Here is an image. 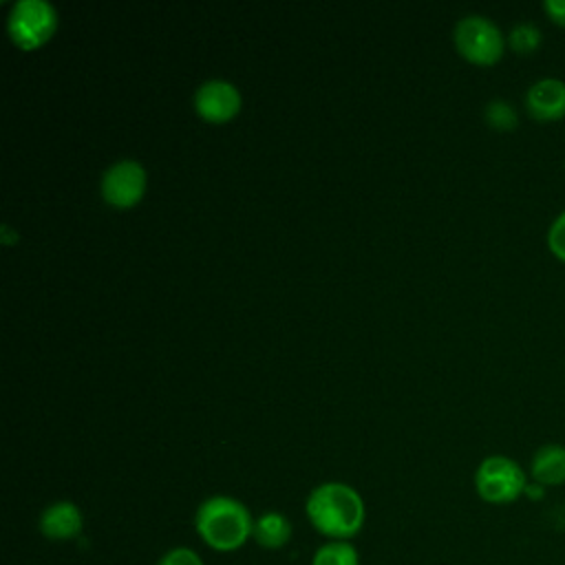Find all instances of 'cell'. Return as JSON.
<instances>
[{"mask_svg":"<svg viewBox=\"0 0 565 565\" xmlns=\"http://www.w3.org/2000/svg\"><path fill=\"white\" fill-rule=\"evenodd\" d=\"M455 49L459 55L479 66H492L503 57L508 38L501 29L486 15L468 13L463 15L452 31Z\"/></svg>","mask_w":565,"mask_h":565,"instance_id":"obj_3","label":"cell"},{"mask_svg":"<svg viewBox=\"0 0 565 565\" xmlns=\"http://www.w3.org/2000/svg\"><path fill=\"white\" fill-rule=\"evenodd\" d=\"M547 247L561 263H565V210L558 212L547 227Z\"/></svg>","mask_w":565,"mask_h":565,"instance_id":"obj_15","label":"cell"},{"mask_svg":"<svg viewBox=\"0 0 565 565\" xmlns=\"http://www.w3.org/2000/svg\"><path fill=\"white\" fill-rule=\"evenodd\" d=\"M530 477L534 483L563 486L565 483V446L561 444H543L534 450L530 461Z\"/></svg>","mask_w":565,"mask_h":565,"instance_id":"obj_10","label":"cell"},{"mask_svg":"<svg viewBox=\"0 0 565 565\" xmlns=\"http://www.w3.org/2000/svg\"><path fill=\"white\" fill-rule=\"evenodd\" d=\"M305 514L311 527L327 536V541H349L362 530L366 508L353 486L324 481L307 494Z\"/></svg>","mask_w":565,"mask_h":565,"instance_id":"obj_1","label":"cell"},{"mask_svg":"<svg viewBox=\"0 0 565 565\" xmlns=\"http://www.w3.org/2000/svg\"><path fill=\"white\" fill-rule=\"evenodd\" d=\"M154 565H205V563L199 556V552H194L192 547L177 545V547L166 550Z\"/></svg>","mask_w":565,"mask_h":565,"instance_id":"obj_16","label":"cell"},{"mask_svg":"<svg viewBox=\"0 0 565 565\" xmlns=\"http://www.w3.org/2000/svg\"><path fill=\"white\" fill-rule=\"evenodd\" d=\"M194 110L210 124L230 121L241 110V93L232 82L207 79L194 93Z\"/></svg>","mask_w":565,"mask_h":565,"instance_id":"obj_7","label":"cell"},{"mask_svg":"<svg viewBox=\"0 0 565 565\" xmlns=\"http://www.w3.org/2000/svg\"><path fill=\"white\" fill-rule=\"evenodd\" d=\"M523 102L534 121H561L565 117V82L558 77H541L530 84Z\"/></svg>","mask_w":565,"mask_h":565,"instance_id":"obj_8","label":"cell"},{"mask_svg":"<svg viewBox=\"0 0 565 565\" xmlns=\"http://www.w3.org/2000/svg\"><path fill=\"white\" fill-rule=\"evenodd\" d=\"M57 26V11L46 0H18L13 2L7 20L13 44L22 51H33L51 40Z\"/></svg>","mask_w":565,"mask_h":565,"instance_id":"obj_5","label":"cell"},{"mask_svg":"<svg viewBox=\"0 0 565 565\" xmlns=\"http://www.w3.org/2000/svg\"><path fill=\"white\" fill-rule=\"evenodd\" d=\"M192 523L199 539L214 552H236L254 532V516L249 508L227 494H212L203 499Z\"/></svg>","mask_w":565,"mask_h":565,"instance_id":"obj_2","label":"cell"},{"mask_svg":"<svg viewBox=\"0 0 565 565\" xmlns=\"http://www.w3.org/2000/svg\"><path fill=\"white\" fill-rule=\"evenodd\" d=\"M483 119L490 128L508 132L514 130L519 124V113L508 99H490L483 108Z\"/></svg>","mask_w":565,"mask_h":565,"instance_id":"obj_13","label":"cell"},{"mask_svg":"<svg viewBox=\"0 0 565 565\" xmlns=\"http://www.w3.org/2000/svg\"><path fill=\"white\" fill-rule=\"evenodd\" d=\"M291 521L278 510H267L254 519L252 541L263 550H282L291 541Z\"/></svg>","mask_w":565,"mask_h":565,"instance_id":"obj_11","label":"cell"},{"mask_svg":"<svg viewBox=\"0 0 565 565\" xmlns=\"http://www.w3.org/2000/svg\"><path fill=\"white\" fill-rule=\"evenodd\" d=\"M541 29L534 22H519L508 33V46L519 55H530L541 46Z\"/></svg>","mask_w":565,"mask_h":565,"instance_id":"obj_14","label":"cell"},{"mask_svg":"<svg viewBox=\"0 0 565 565\" xmlns=\"http://www.w3.org/2000/svg\"><path fill=\"white\" fill-rule=\"evenodd\" d=\"M525 488L527 475L512 457L490 455L481 459V463L475 470V490L486 503H514L521 494H525Z\"/></svg>","mask_w":565,"mask_h":565,"instance_id":"obj_4","label":"cell"},{"mask_svg":"<svg viewBox=\"0 0 565 565\" xmlns=\"http://www.w3.org/2000/svg\"><path fill=\"white\" fill-rule=\"evenodd\" d=\"M309 565H360V552L351 541H324L311 554Z\"/></svg>","mask_w":565,"mask_h":565,"instance_id":"obj_12","label":"cell"},{"mask_svg":"<svg viewBox=\"0 0 565 565\" xmlns=\"http://www.w3.org/2000/svg\"><path fill=\"white\" fill-rule=\"evenodd\" d=\"M38 530L46 541L66 543L82 534L84 530V514L77 503L73 501H53L49 503L38 519Z\"/></svg>","mask_w":565,"mask_h":565,"instance_id":"obj_9","label":"cell"},{"mask_svg":"<svg viewBox=\"0 0 565 565\" xmlns=\"http://www.w3.org/2000/svg\"><path fill=\"white\" fill-rule=\"evenodd\" d=\"M543 11L552 22H556L558 26H565V0H545Z\"/></svg>","mask_w":565,"mask_h":565,"instance_id":"obj_17","label":"cell"},{"mask_svg":"<svg viewBox=\"0 0 565 565\" xmlns=\"http://www.w3.org/2000/svg\"><path fill=\"white\" fill-rule=\"evenodd\" d=\"M99 190L113 207H132L146 192V168L135 159L115 161L104 170Z\"/></svg>","mask_w":565,"mask_h":565,"instance_id":"obj_6","label":"cell"}]
</instances>
